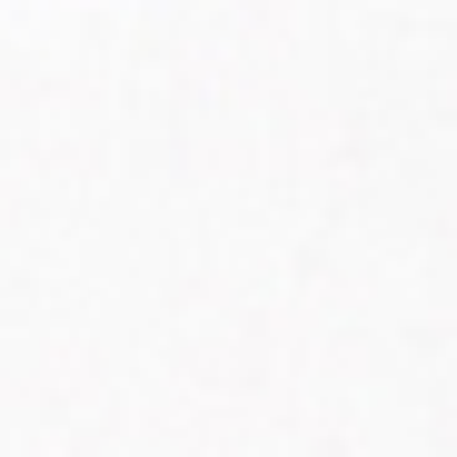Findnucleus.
<instances>
[]
</instances>
